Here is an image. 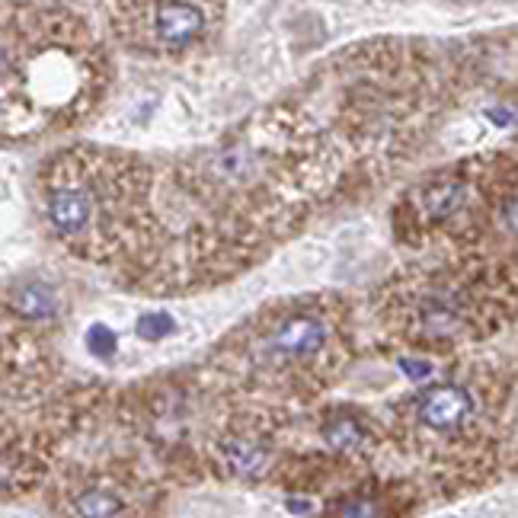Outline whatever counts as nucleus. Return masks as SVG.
Returning a JSON list of instances; mask_svg holds the SVG:
<instances>
[{"instance_id": "f257e3e1", "label": "nucleus", "mask_w": 518, "mask_h": 518, "mask_svg": "<svg viewBox=\"0 0 518 518\" xmlns=\"http://www.w3.org/2000/svg\"><path fill=\"white\" fill-rule=\"evenodd\" d=\"M471 410H474V400L458 384L432 387L429 394H423V400H419V407H416L419 423L429 426V429H439V432L458 429L464 419L471 416Z\"/></svg>"}, {"instance_id": "f03ea898", "label": "nucleus", "mask_w": 518, "mask_h": 518, "mask_svg": "<svg viewBox=\"0 0 518 518\" xmlns=\"http://www.w3.org/2000/svg\"><path fill=\"white\" fill-rule=\"evenodd\" d=\"M202 23H205L202 10L186 4V0H167L157 10V36L167 45H186L189 39H196Z\"/></svg>"}, {"instance_id": "7ed1b4c3", "label": "nucleus", "mask_w": 518, "mask_h": 518, "mask_svg": "<svg viewBox=\"0 0 518 518\" xmlns=\"http://www.w3.org/2000/svg\"><path fill=\"white\" fill-rule=\"evenodd\" d=\"M48 218L61 234H80L87 231L90 221V202L84 192L77 189H61L48 199Z\"/></svg>"}, {"instance_id": "20e7f679", "label": "nucleus", "mask_w": 518, "mask_h": 518, "mask_svg": "<svg viewBox=\"0 0 518 518\" xmlns=\"http://www.w3.org/2000/svg\"><path fill=\"white\" fill-rule=\"evenodd\" d=\"M327 339V330L323 323L314 317H291L285 327L275 333V346H279L285 355H311L323 346Z\"/></svg>"}, {"instance_id": "39448f33", "label": "nucleus", "mask_w": 518, "mask_h": 518, "mask_svg": "<svg viewBox=\"0 0 518 518\" xmlns=\"http://www.w3.org/2000/svg\"><path fill=\"white\" fill-rule=\"evenodd\" d=\"M419 205H423V212L432 218V221H442V218H451L458 212V208L464 205V189L455 186V183H439V186H429L423 192V199H419Z\"/></svg>"}, {"instance_id": "423d86ee", "label": "nucleus", "mask_w": 518, "mask_h": 518, "mask_svg": "<svg viewBox=\"0 0 518 518\" xmlns=\"http://www.w3.org/2000/svg\"><path fill=\"white\" fill-rule=\"evenodd\" d=\"M323 435H327V442L336 448V451H349V448H355L362 442V426L355 423L352 416H336V419H330L327 426H323Z\"/></svg>"}, {"instance_id": "0eeeda50", "label": "nucleus", "mask_w": 518, "mask_h": 518, "mask_svg": "<svg viewBox=\"0 0 518 518\" xmlns=\"http://www.w3.org/2000/svg\"><path fill=\"white\" fill-rule=\"evenodd\" d=\"M119 512V499L103 490H90L77 499V515L80 518H112Z\"/></svg>"}, {"instance_id": "6e6552de", "label": "nucleus", "mask_w": 518, "mask_h": 518, "mask_svg": "<svg viewBox=\"0 0 518 518\" xmlns=\"http://www.w3.org/2000/svg\"><path fill=\"white\" fill-rule=\"evenodd\" d=\"M224 455H228V461L237 467L240 474H256V471H263V464H266V451L256 448V445H247V442L228 445L224 448Z\"/></svg>"}, {"instance_id": "1a4fd4ad", "label": "nucleus", "mask_w": 518, "mask_h": 518, "mask_svg": "<svg viewBox=\"0 0 518 518\" xmlns=\"http://www.w3.org/2000/svg\"><path fill=\"white\" fill-rule=\"evenodd\" d=\"M138 336L141 339H151V343H157V339H164L173 333V317L170 314H144L138 317Z\"/></svg>"}, {"instance_id": "9d476101", "label": "nucleus", "mask_w": 518, "mask_h": 518, "mask_svg": "<svg viewBox=\"0 0 518 518\" xmlns=\"http://www.w3.org/2000/svg\"><path fill=\"white\" fill-rule=\"evenodd\" d=\"M87 349H90V355H96V359H109V355L116 352V333L103 327V323H93L87 330Z\"/></svg>"}, {"instance_id": "9b49d317", "label": "nucleus", "mask_w": 518, "mask_h": 518, "mask_svg": "<svg viewBox=\"0 0 518 518\" xmlns=\"http://www.w3.org/2000/svg\"><path fill=\"white\" fill-rule=\"evenodd\" d=\"M403 375H410L413 381H426L432 375V365L429 362H416V359H400Z\"/></svg>"}, {"instance_id": "f8f14e48", "label": "nucleus", "mask_w": 518, "mask_h": 518, "mask_svg": "<svg viewBox=\"0 0 518 518\" xmlns=\"http://www.w3.org/2000/svg\"><path fill=\"white\" fill-rule=\"evenodd\" d=\"M375 515H378V509H375V503H368V499L346 506V512H343V518H375Z\"/></svg>"}, {"instance_id": "ddd939ff", "label": "nucleus", "mask_w": 518, "mask_h": 518, "mask_svg": "<svg viewBox=\"0 0 518 518\" xmlns=\"http://www.w3.org/2000/svg\"><path fill=\"white\" fill-rule=\"evenodd\" d=\"M487 116H490L493 122H499V125H512V122H515V112H509V109H490Z\"/></svg>"}, {"instance_id": "4468645a", "label": "nucleus", "mask_w": 518, "mask_h": 518, "mask_svg": "<svg viewBox=\"0 0 518 518\" xmlns=\"http://www.w3.org/2000/svg\"><path fill=\"white\" fill-rule=\"evenodd\" d=\"M506 221H509L512 231H518V202H512V205L506 208Z\"/></svg>"}, {"instance_id": "2eb2a0df", "label": "nucleus", "mask_w": 518, "mask_h": 518, "mask_svg": "<svg viewBox=\"0 0 518 518\" xmlns=\"http://www.w3.org/2000/svg\"><path fill=\"white\" fill-rule=\"evenodd\" d=\"M288 509H291V512H307V509H311V506H307L304 499H295V503H288Z\"/></svg>"}, {"instance_id": "dca6fc26", "label": "nucleus", "mask_w": 518, "mask_h": 518, "mask_svg": "<svg viewBox=\"0 0 518 518\" xmlns=\"http://www.w3.org/2000/svg\"><path fill=\"white\" fill-rule=\"evenodd\" d=\"M4 64H7V55H4V48H0V71H4Z\"/></svg>"}]
</instances>
